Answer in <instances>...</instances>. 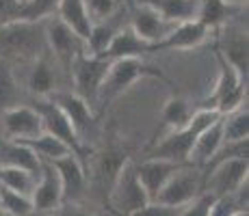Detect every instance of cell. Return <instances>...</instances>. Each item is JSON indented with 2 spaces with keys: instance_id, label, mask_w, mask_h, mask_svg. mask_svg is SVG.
Returning <instances> with one entry per match:
<instances>
[{
  "instance_id": "cell-1",
  "label": "cell",
  "mask_w": 249,
  "mask_h": 216,
  "mask_svg": "<svg viewBox=\"0 0 249 216\" xmlns=\"http://www.w3.org/2000/svg\"><path fill=\"white\" fill-rule=\"evenodd\" d=\"M128 160H132V145L119 136L115 126L104 130L102 147L91 151L87 162V195L93 197L102 208H107L108 193Z\"/></svg>"
},
{
  "instance_id": "cell-2",
  "label": "cell",
  "mask_w": 249,
  "mask_h": 216,
  "mask_svg": "<svg viewBox=\"0 0 249 216\" xmlns=\"http://www.w3.org/2000/svg\"><path fill=\"white\" fill-rule=\"evenodd\" d=\"M141 78H159L160 83L174 84L171 78H167L162 74L160 67L145 63L143 59H117L111 61L108 71L102 80L98 93V117L107 113V108L111 106L119 95H124L135 83H139Z\"/></svg>"
},
{
  "instance_id": "cell-3",
  "label": "cell",
  "mask_w": 249,
  "mask_h": 216,
  "mask_svg": "<svg viewBox=\"0 0 249 216\" xmlns=\"http://www.w3.org/2000/svg\"><path fill=\"white\" fill-rule=\"evenodd\" d=\"M221 115L217 110L210 108H197L191 117V121L184 128L174 130L160 141H152L150 147L145 150L143 158H160V160H171V162H189L191 150L195 145V138L204 132L208 126H213Z\"/></svg>"
},
{
  "instance_id": "cell-4",
  "label": "cell",
  "mask_w": 249,
  "mask_h": 216,
  "mask_svg": "<svg viewBox=\"0 0 249 216\" xmlns=\"http://www.w3.org/2000/svg\"><path fill=\"white\" fill-rule=\"evenodd\" d=\"M46 50L44 22H9L0 26V59L28 65Z\"/></svg>"
},
{
  "instance_id": "cell-5",
  "label": "cell",
  "mask_w": 249,
  "mask_h": 216,
  "mask_svg": "<svg viewBox=\"0 0 249 216\" xmlns=\"http://www.w3.org/2000/svg\"><path fill=\"white\" fill-rule=\"evenodd\" d=\"M217 61H219L217 84H214L213 93L199 102V108H210V110H217L219 115H226V113H232L234 108L247 104V80L219 52H217Z\"/></svg>"
},
{
  "instance_id": "cell-6",
  "label": "cell",
  "mask_w": 249,
  "mask_h": 216,
  "mask_svg": "<svg viewBox=\"0 0 249 216\" xmlns=\"http://www.w3.org/2000/svg\"><path fill=\"white\" fill-rule=\"evenodd\" d=\"M147 203H150V197H147L145 188L137 177L135 160H128L122 166L111 193H108V201L104 210L111 216H130L137 210L145 208Z\"/></svg>"
},
{
  "instance_id": "cell-7",
  "label": "cell",
  "mask_w": 249,
  "mask_h": 216,
  "mask_svg": "<svg viewBox=\"0 0 249 216\" xmlns=\"http://www.w3.org/2000/svg\"><path fill=\"white\" fill-rule=\"evenodd\" d=\"M33 108L37 110V115H39V119H41V132L50 134V136L59 138L63 145H68L70 151L83 162L85 171H87V162H89V156L93 150L78 138V134L71 128L70 119L65 117L63 110L56 106L52 100H35Z\"/></svg>"
},
{
  "instance_id": "cell-8",
  "label": "cell",
  "mask_w": 249,
  "mask_h": 216,
  "mask_svg": "<svg viewBox=\"0 0 249 216\" xmlns=\"http://www.w3.org/2000/svg\"><path fill=\"white\" fill-rule=\"evenodd\" d=\"M111 61L102 59V56H93V54H83L76 56L74 65L70 69V86L78 98H83L91 108H98V93L102 80L108 71Z\"/></svg>"
},
{
  "instance_id": "cell-9",
  "label": "cell",
  "mask_w": 249,
  "mask_h": 216,
  "mask_svg": "<svg viewBox=\"0 0 249 216\" xmlns=\"http://www.w3.org/2000/svg\"><path fill=\"white\" fill-rule=\"evenodd\" d=\"M44 37H46V48L54 56V61L63 69L65 78L70 83V69L74 65L76 56L87 52V43H85V39H80L70 26H65L56 16L44 20Z\"/></svg>"
},
{
  "instance_id": "cell-10",
  "label": "cell",
  "mask_w": 249,
  "mask_h": 216,
  "mask_svg": "<svg viewBox=\"0 0 249 216\" xmlns=\"http://www.w3.org/2000/svg\"><path fill=\"white\" fill-rule=\"evenodd\" d=\"M199 195H204L202 169L193 165H184L169 177V182L160 188L154 201L162 205H171V208H184Z\"/></svg>"
},
{
  "instance_id": "cell-11",
  "label": "cell",
  "mask_w": 249,
  "mask_h": 216,
  "mask_svg": "<svg viewBox=\"0 0 249 216\" xmlns=\"http://www.w3.org/2000/svg\"><path fill=\"white\" fill-rule=\"evenodd\" d=\"M68 83L63 69L59 67V63L54 61V56L50 54V50L41 52L35 61L28 63V71H26V84L24 89L33 95L35 100H48L52 93L61 91Z\"/></svg>"
},
{
  "instance_id": "cell-12",
  "label": "cell",
  "mask_w": 249,
  "mask_h": 216,
  "mask_svg": "<svg viewBox=\"0 0 249 216\" xmlns=\"http://www.w3.org/2000/svg\"><path fill=\"white\" fill-rule=\"evenodd\" d=\"M236 20V17H234ZM226 22L217 31V43L214 50L228 61L243 78L247 80L249 69V43H247V24L243 22Z\"/></svg>"
},
{
  "instance_id": "cell-13",
  "label": "cell",
  "mask_w": 249,
  "mask_h": 216,
  "mask_svg": "<svg viewBox=\"0 0 249 216\" xmlns=\"http://www.w3.org/2000/svg\"><path fill=\"white\" fill-rule=\"evenodd\" d=\"M48 100H52L56 106L63 110L65 117L70 119L71 128H74L76 134H78V138L85 143V145H89V138L95 136V132H98V123H100L98 113H95L83 98H78L71 89L56 91V93H52Z\"/></svg>"
},
{
  "instance_id": "cell-14",
  "label": "cell",
  "mask_w": 249,
  "mask_h": 216,
  "mask_svg": "<svg viewBox=\"0 0 249 216\" xmlns=\"http://www.w3.org/2000/svg\"><path fill=\"white\" fill-rule=\"evenodd\" d=\"M249 160L247 158H232V160H223L219 165L210 166L208 171H202L204 175V193L213 197L230 195L247 182Z\"/></svg>"
},
{
  "instance_id": "cell-15",
  "label": "cell",
  "mask_w": 249,
  "mask_h": 216,
  "mask_svg": "<svg viewBox=\"0 0 249 216\" xmlns=\"http://www.w3.org/2000/svg\"><path fill=\"white\" fill-rule=\"evenodd\" d=\"M37 134H41V119L33 104H18L0 113V138L26 141Z\"/></svg>"
},
{
  "instance_id": "cell-16",
  "label": "cell",
  "mask_w": 249,
  "mask_h": 216,
  "mask_svg": "<svg viewBox=\"0 0 249 216\" xmlns=\"http://www.w3.org/2000/svg\"><path fill=\"white\" fill-rule=\"evenodd\" d=\"M33 201V216H48L54 214L63 203V195H61V182L56 175L54 166L50 162L41 160V169L37 175L35 190L31 193Z\"/></svg>"
},
{
  "instance_id": "cell-17",
  "label": "cell",
  "mask_w": 249,
  "mask_h": 216,
  "mask_svg": "<svg viewBox=\"0 0 249 216\" xmlns=\"http://www.w3.org/2000/svg\"><path fill=\"white\" fill-rule=\"evenodd\" d=\"M128 26H130L141 39H145L150 43V48H152L156 41H160L162 37L169 35L176 24L167 22L165 17H160L152 7H147L145 2L137 0V2H130V7H128Z\"/></svg>"
},
{
  "instance_id": "cell-18",
  "label": "cell",
  "mask_w": 249,
  "mask_h": 216,
  "mask_svg": "<svg viewBox=\"0 0 249 216\" xmlns=\"http://www.w3.org/2000/svg\"><path fill=\"white\" fill-rule=\"evenodd\" d=\"M50 165L54 166L56 175H59L63 203H83L87 197V171H85L83 162L74 153H70Z\"/></svg>"
},
{
  "instance_id": "cell-19",
  "label": "cell",
  "mask_w": 249,
  "mask_h": 216,
  "mask_svg": "<svg viewBox=\"0 0 249 216\" xmlns=\"http://www.w3.org/2000/svg\"><path fill=\"white\" fill-rule=\"evenodd\" d=\"M210 31L199 24L197 20H186L180 22L171 28V33L167 37H162L160 41H156L154 46L150 48L152 52H174V50H193V48L202 46V43L208 39Z\"/></svg>"
},
{
  "instance_id": "cell-20",
  "label": "cell",
  "mask_w": 249,
  "mask_h": 216,
  "mask_svg": "<svg viewBox=\"0 0 249 216\" xmlns=\"http://www.w3.org/2000/svg\"><path fill=\"white\" fill-rule=\"evenodd\" d=\"M189 165V162H186ZM184 166V162H171V160H160V158H143L141 162H135L137 177L143 184L150 201L156 199V195L160 193V188L169 182V177L176 171Z\"/></svg>"
},
{
  "instance_id": "cell-21",
  "label": "cell",
  "mask_w": 249,
  "mask_h": 216,
  "mask_svg": "<svg viewBox=\"0 0 249 216\" xmlns=\"http://www.w3.org/2000/svg\"><path fill=\"white\" fill-rule=\"evenodd\" d=\"M126 17H128V11L124 7H119L111 17H107V20H102V22L91 24L89 37H87V41H85L87 43V54H93V56L102 54V52L111 46V41L119 33V28L128 24Z\"/></svg>"
},
{
  "instance_id": "cell-22",
  "label": "cell",
  "mask_w": 249,
  "mask_h": 216,
  "mask_svg": "<svg viewBox=\"0 0 249 216\" xmlns=\"http://www.w3.org/2000/svg\"><path fill=\"white\" fill-rule=\"evenodd\" d=\"M150 54V43L137 35L130 26H122L119 33L115 35L111 46L102 52V59L107 61H117V59H143Z\"/></svg>"
},
{
  "instance_id": "cell-23",
  "label": "cell",
  "mask_w": 249,
  "mask_h": 216,
  "mask_svg": "<svg viewBox=\"0 0 249 216\" xmlns=\"http://www.w3.org/2000/svg\"><path fill=\"white\" fill-rule=\"evenodd\" d=\"M245 11L243 7H234L226 0H197V13L195 20L204 24L210 33H217L226 22L238 17Z\"/></svg>"
},
{
  "instance_id": "cell-24",
  "label": "cell",
  "mask_w": 249,
  "mask_h": 216,
  "mask_svg": "<svg viewBox=\"0 0 249 216\" xmlns=\"http://www.w3.org/2000/svg\"><path fill=\"white\" fill-rule=\"evenodd\" d=\"M0 166H18V169L31 171L35 175H39L41 160L24 143L0 138Z\"/></svg>"
},
{
  "instance_id": "cell-25",
  "label": "cell",
  "mask_w": 249,
  "mask_h": 216,
  "mask_svg": "<svg viewBox=\"0 0 249 216\" xmlns=\"http://www.w3.org/2000/svg\"><path fill=\"white\" fill-rule=\"evenodd\" d=\"M221 145H223V132H221V117H219L213 126H208L197 138H195V145H193L191 156H189V165L202 169L206 162L217 153V150Z\"/></svg>"
},
{
  "instance_id": "cell-26",
  "label": "cell",
  "mask_w": 249,
  "mask_h": 216,
  "mask_svg": "<svg viewBox=\"0 0 249 216\" xmlns=\"http://www.w3.org/2000/svg\"><path fill=\"white\" fill-rule=\"evenodd\" d=\"M54 16L65 26H70L80 39L87 41L91 31V20L87 16V9H85V0H61Z\"/></svg>"
},
{
  "instance_id": "cell-27",
  "label": "cell",
  "mask_w": 249,
  "mask_h": 216,
  "mask_svg": "<svg viewBox=\"0 0 249 216\" xmlns=\"http://www.w3.org/2000/svg\"><path fill=\"white\" fill-rule=\"evenodd\" d=\"M193 113H195V108L191 106L189 100H186L184 95L174 93L160 110V128L159 130H169V132H174V130L184 128L186 123L191 121Z\"/></svg>"
},
{
  "instance_id": "cell-28",
  "label": "cell",
  "mask_w": 249,
  "mask_h": 216,
  "mask_svg": "<svg viewBox=\"0 0 249 216\" xmlns=\"http://www.w3.org/2000/svg\"><path fill=\"white\" fill-rule=\"evenodd\" d=\"M141 2H145L160 17L174 24L195 20V13H197V0H141Z\"/></svg>"
},
{
  "instance_id": "cell-29",
  "label": "cell",
  "mask_w": 249,
  "mask_h": 216,
  "mask_svg": "<svg viewBox=\"0 0 249 216\" xmlns=\"http://www.w3.org/2000/svg\"><path fill=\"white\" fill-rule=\"evenodd\" d=\"M18 104H24L20 83L16 78L13 65L9 61L0 59V113L18 106Z\"/></svg>"
},
{
  "instance_id": "cell-30",
  "label": "cell",
  "mask_w": 249,
  "mask_h": 216,
  "mask_svg": "<svg viewBox=\"0 0 249 216\" xmlns=\"http://www.w3.org/2000/svg\"><path fill=\"white\" fill-rule=\"evenodd\" d=\"M20 143L31 147V150L37 153V158L44 162H54V160H59V158L71 153L68 145H63L59 138L50 136V134H46V132L37 134V136H33V138H26V141H20Z\"/></svg>"
},
{
  "instance_id": "cell-31",
  "label": "cell",
  "mask_w": 249,
  "mask_h": 216,
  "mask_svg": "<svg viewBox=\"0 0 249 216\" xmlns=\"http://www.w3.org/2000/svg\"><path fill=\"white\" fill-rule=\"evenodd\" d=\"M221 132H223V143L249 138V110H247V104L234 108L232 113L221 115Z\"/></svg>"
},
{
  "instance_id": "cell-32",
  "label": "cell",
  "mask_w": 249,
  "mask_h": 216,
  "mask_svg": "<svg viewBox=\"0 0 249 216\" xmlns=\"http://www.w3.org/2000/svg\"><path fill=\"white\" fill-rule=\"evenodd\" d=\"M0 184L9 190H16V193L31 197L37 184V175L31 171L18 169V166H0Z\"/></svg>"
},
{
  "instance_id": "cell-33",
  "label": "cell",
  "mask_w": 249,
  "mask_h": 216,
  "mask_svg": "<svg viewBox=\"0 0 249 216\" xmlns=\"http://www.w3.org/2000/svg\"><path fill=\"white\" fill-rule=\"evenodd\" d=\"M61 0H26L20 7L16 20L20 22H44L46 17H52L56 13Z\"/></svg>"
},
{
  "instance_id": "cell-34",
  "label": "cell",
  "mask_w": 249,
  "mask_h": 216,
  "mask_svg": "<svg viewBox=\"0 0 249 216\" xmlns=\"http://www.w3.org/2000/svg\"><path fill=\"white\" fill-rule=\"evenodd\" d=\"M0 208L13 216H33V201L28 195L9 190L0 184Z\"/></svg>"
},
{
  "instance_id": "cell-35",
  "label": "cell",
  "mask_w": 249,
  "mask_h": 216,
  "mask_svg": "<svg viewBox=\"0 0 249 216\" xmlns=\"http://www.w3.org/2000/svg\"><path fill=\"white\" fill-rule=\"evenodd\" d=\"M236 212H249V210L243 208L232 193L214 197L213 203H210V208H208V216H234Z\"/></svg>"
},
{
  "instance_id": "cell-36",
  "label": "cell",
  "mask_w": 249,
  "mask_h": 216,
  "mask_svg": "<svg viewBox=\"0 0 249 216\" xmlns=\"http://www.w3.org/2000/svg\"><path fill=\"white\" fill-rule=\"evenodd\" d=\"M85 9H87L91 24L102 22L107 17H111L119 9V0H85Z\"/></svg>"
},
{
  "instance_id": "cell-37",
  "label": "cell",
  "mask_w": 249,
  "mask_h": 216,
  "mask_svg": "<svg viewBox=\"0 0 249 216\" xmlns=\"http://www.w3.org/2000/svg\"><path fill=\"white\" fill-rule=\"evenodd\" d=\"M213 199H214V197L208 195V193L199 195L197 199L191 201L189 205L180 208V214L178 216H208V208H210V203H213Z\"/></svg>"
},
{
  "instance_id": "cell-38",
  "label": "cell",
  "mask_w": 249,
  "mask_h": 216,
  "mask_svg": "<svg viewBox=\"0 0 249 216\" xmlns=\"http://www.w3.org/2000/svg\"><path fill=\"white\" fill-rule=\"evenodd\" d=\"M178 214H180V208H171V205H162V203H156V201H150L145 208L137 210V212L130 216H178Z\"/></svg>"
},
{
  "instance_id": "cell-39",
  "label": "cell",
  "mask_w": 249,
  "mask_h": 216,
  "mask_svg": "<svg viewBox=\"0 0 249 216\" xmlns=\"http://www.w3.org/2000/svg\"><path fill=\"white\" fill-rule=\"evenodd\" d=\"M20 7H22L20 0H0V26L9 22H16Z\"/></svg>"
},
{
  "instance_id": "cell-40",
  "label": "cell",
  "mask_w": 249,
  "mask_h": 216,
  "mask_svg": "<svg viewBox=\"0 0 249 216\" xmlns=\"http://www.w3.org/2000/svg\"><path fill=\"white\" fill-rule=\"evenodd\" d=\"M54 216H98L93 210L85 208L83 203H61V208L54 212Z\"/></svg>"
},
{
  "instance_id": "cell-41",
  "label": "cell",
  "mask_w": 249,
  "mask_h": 216,
  "mask_svg": "<svg viewBox=\"0 0 249 216\" xmlns=\"http://www.w3.org/2000/svg\"><path fill=\"white\" fill-rule=\"evenodd\" d=\"M226 2H230V4H234V7H243V9H245V7H247V0H226Z\"/></svg>"
},
{
  "instance_id": "cell-42",
  "label": "cell",
  "mask_w": 249,
  "mask_h": 216,
  "mask_svg": "<svg viewBox=\"0 0 249 216\" xmlns=\"http://www.w3.org/2000/svg\"><path fill=\"white\" fill-rule=\"evenodd\" d=\"M0 216H13V214H9L7 210H2V208H0Z\"/></svg>"
},
{
  "instance_id": "cell-43",
  "label": "cell",
  "mask_w": 249,
  "mask_h": 216,
  "mask_svg": "<svg viewBox=\"0 0 249 216\" xmlns=\"http://www.w3.org/2000/svg\"><path fill=\"white\" fill-rule=\"evenodd\" d=\"M234 216H249V212H236Z\"/></svg>"
},
{
  "instance_id": "cell-44",
  "label": "cell",
  "mask_w": 249,
  "mask_h": 216,
  "mask_svg": "<svg viewBox=\"0 0 249 216\" xmlns=\"http://www.w3.org/2000/svg\"><path fill=\"white\" fill-rule=\"evenodd\" d=\"M20 2H22V4H24V2H26V0H20Z\"/></svg>"
},
{
  "instance_id": "cell-45",
  "label": "cell",
  "mask_w": 249,
  "mask_h": 216,
  "mask_svg": "<svg viewBox=\"0 0 249 216\" xmlns=\"http://www.w3.org/2000/svg\"><path fill=\"white\" fill-rule=\"evenodd\" d=\"M48 216H54V214H48Z\"/></svg>"
}]
</instances>
